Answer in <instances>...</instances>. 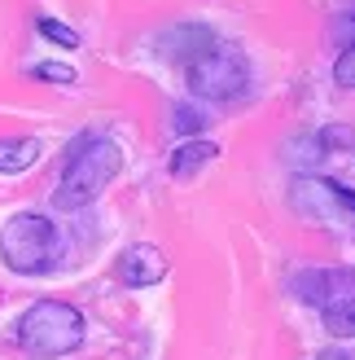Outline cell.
I'll return each instance as SVG.
<instances>
[{"label": "cell", "instance_id": "cell-1", "mask_svg": "<svg viewBox=\"0 0 355 360\" xmlns=\"http://www.w3.org/2000/svg\"><path fill=\"white\" fill-rule=\"evenodd\" d=\"M123 172V146L105 132H83L70 141L66 150V167L53 189V207L58 211H83L88 202L110 189V180Z\"/></svg>", "mask_w": 355, "mask_h": 360}, {"label": "cell", "instance_id": "cell-14", "mask_svg": "<svg viewBox=\"0 0 355 360\" xmlns=\"http://www.w3.org/2000/svg\"><path fill=\"white\" fill-rule=\"evenodd\" d=\"M333 84L355 88V44H347V53H338V62H333Z\"/></svg>", "mask_w": 355, "mask_h": 360}, {"label": "cell", "instance_id": "cell-17", "mask_svg": "<svg viewBox=\"0 0 355 360\" xmlns=\"http://www.w3.org/2000/svg\"><path fill=\"white\" fill-rule=\"evenodd\" d=\"M347 27H351V31H355V5H351V9H347Z\"/></svg>", "mask_w": 355, "mask_h": 360}, {"label": "cell", "instance_id": "cell-2", "mask_svg": "<svg viewBox=\"0 0 355 360\" xmlns=\"http://www.w3.org/2000/svg\"><path fill=\"white\" fill-rule=\"evenodd\" d=\"M83 338H88V321L66 299H35L18 316V347L40 356V360H58V356L79 352Z\"/></svg>", "mask_w": 355, "mask_h": 360}, {"label": "cell", "instance_id": "cell-16", "mask_svg": "<svg viewBox=\"0 0 355 360\" xmlns=\"http://www.w3.org/2000/svg\"><path fill=\"white\" fill-rule=\"evenodd\" d=\"M316 360H351V356H347V352H338V347H329V352H321Z\"/></svg>", "mask_w": 355, "mask_h": 360}, {"label": "cell", "instance_id": "cell-13", "mask_svg": "<svg viewBox=\"0 0 355 360\" xmlns=\"http://www.w3.org/2000/svg\"><path fill=\"white\" fill-rule=\"evenodd\" d=\"M31 75H35V79H48V84H62V88H70V84L79 79L75 66H66V62H35Z\"/></svg>", "mask_w": 355, "mask_h": 360}, {"label": "cell", "instance_id": "cell-11", "mask_svg": "<svg viewBox=\"0 0 355 360\" xmlns=\"http://www.w3.org/2000/svg\"><path fill=\"white\" fill-rule=\"evenodd\" d=\"M321 316H325V330H329L333 338H355V295L325 303Z\"/></svg>", "mask_w": 355, "mask_h": 360}, {"label": "cell", "instance_id": "cell-10", "mask_svg": "<svg viewBox=\"0 0 355 360\" xmlns=\"http://www.w3.org/2000/svg\"><path fill=\"white\" fill-rule=\"evenodd\" d=\"M215 154H220L215 141H185V146L171 154V176L175 180H193L202 167L215 163Z\"/></svg>", "mask_w": 355, "mask_h": 360}, {"label": "cell", "instance_id": "cell-15", "mask_svg": "<svg viewBox=\"0 0 355 360\" xmlns=\"http://www.w3.org/2000/svg\"><path fill=\"white\" fill-rule=\"evenodd\" d=\"M206 123H210V119H206L202 110H193V105H180V110H175V132H185V136L202 132Z\"/></svg>", "mask_w": 355, "mask_h": 360}, {"label": "cell", "instance_id": "cell-4", "mask_svg": "<svg viewBox=\"0 0 355 360\" xmlns=\"http://www.w3.org/2000/svg\"><path fill=\"white\" fill-rule=\"evenodd\" d=\"M189 93L202 101H241L250 93V62L246 53L215 44L189 66Z\"/></svg>", "mask_w": 355, "mask_h": 360}, {"label": "cell", "instance_id": "cell-5", "mask_svg": "<svg viewBox=\"0 0 355 360\" xmlns=\"http://www.w3.org/2000/svg\"><path fill=\"white\" fill-rule=\"evenodd\" d=\"M290 202L312 220H333V215H355V189L325 176H298L290 185Z\"/></svg>", "mask_w": 355, "mask_h": 360}, {"label": "cell", "instance_id": "cell-3", "mask_svg": "<svg viewBox=\"0 0 355 360\" xmlns=\"http://www.w3.org/2000/svg\"><path fill=\"white\" fill-rule=\"evenodd\" d=\"M0 259L22 277H44L62 264V233L40 211H18L0 229Z\"/></svg>", "mask_w": 355, "mask_h": 360}, {"label": "cell", "instance_id": "cell-12", "mask_svg": "<svg viewBox=\"0 0 355 360\" xmlns=\"http://www.w3.org/2000/svg\"><path fill=\"white\" fill-rule=\"evenodd\" d=\"M35 31H40L44 40L62 44V49H79V31L66 27V22H58V18H35Z\"/></svg>", "mask_w": 355, "mask_h": 360}, {"label": "cell", "instance_id": "cell-9", "mask_svg": "<svg viewBox=\"0 0 355 360\" xmlns=\"http://www.w3.org/2000/svg\"><path fill=\"white\" fill-rule=\"evenodd\" d=\"M44 146L35 136H0V176H22L40 163Z\"/></svg>", "mask_w": 355, "mask_h": 360}, {"label": "cell", "instance_id": "cell-8", "mask_svg": "<svg viewBox=\"0 0 355 360\" xmlns=\"http://www.w3.org/2000/svg\"><path fill=\"white\" fill-rule=\"evenodd\" d=\"M210 49H215V31L202 27V22H180V27H167L163 35H158V58H167V62L193 66Z\"/></svg>", "mask_w": 355, "mask_h": 360}, {"label": "cell", "instance_id": "cell-6", "mask_svg": "<svg viewBox=\"0 0 355 360\" xmlns=\"http://www.w3.org/2000/svg\"><path fill=\"white\" fill-rule=\"evenodd\" d=\"M290 295L298 303L325 308L333 299L355 295V273H347V268H303V273H290Z\"/></svg>", "mask_w": 355, "mask_h": 360}, {"label": "cell", "instance_id": "cell-7", "mask_svg": "<svg viewBox=\"0 0 355 360\" xmlns=\"http://www.w3.org/2000/svg\"><path fill=\"white\" fill-rule=\"evenodd\" d=\"M167 255H163V246H154V242H136V246H128L119 255V264H114V277L128 285V290H149V285H158L167 277Z\"/></svg>", "mask_w": 355, "mask_h": 360}]
</instances>
